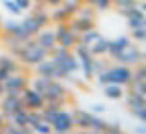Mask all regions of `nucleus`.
Returning a JSON list of instances; mask_svg holds the SVG:
<instances>
[{"label": "nucleus", "instance_id": "nucleus-18", "mask_svg": "<svg viewBox=\"0 0 146 134\" xmlns=\"http://www.w3.org/2000/svg\"><path fill=\"white\" fill-rule=\"evenodd\" d=\"M107 43H109V39H105L103 35L99 37V39H95V41L89 45L91 56H95V58H101V56H105V54H107Z\"/></svg>", "mask_w": 146, "mask_h": 134}, {"label": "nucleus", "instance_id": "nucleus-19", "mask_svg": "<svg viewBox=\"0 0 146 134\" xmlns=\"http://www.w3.org/2000/svg\"><path fill=\"white\" fill-rule=\"evenodd\" d=\"M117 13L125 19H130V17H140L144 15V6L138 2V4H125V6H117Z\"/></svg>", "mask_w": 146, "mask_h": 134}, {"label": "nucleus", "instance_id": "nucleus-16", "mask_svg": "<svg viewBox=\"0 0 146 134\" xmlns=\"http://www.w3.org/2000/svg\"><path fill=\"white\" fill-rule=\"evenodd\" d=\"M123 99H125V105H128V109L132 107H140V105H146V95L144 93H138V91H128V95L123 93Z\"/></svg>", "mask_w": 146, "mask_h": 134}, {"label": "nucleus", "instance_id": "nucleus-42", "mask_svg": "<svg viewBox=\"0 0 146 134\" xmlns=\"http://www.w3.org/2000/svg\"><path fill=\"white\" fill-rule=\"evenodd\" d=\"M45 4H50V6H58V4H62V0H45Z\"/></svg>", "mask_w": 146, "mask_h": 134}, {"label": "nucleus", "instance_id": "nucleus-30", "mask_svg": "<svg viewBox=\"0 0 146 134\" xmlns=\"http://www.w3.org/2000/svg\"><path fill=\"white\" fill-rule=\"evenodd\" d=\"M80 4H82V0H62V6H64L70 15H74L76 11H78Z\"/></svg>", "mask_w": 146, "mask_h": 134}, {"label": "nucleus", "instance_id": "nucleus-37", "mask_svg": "<svg viewBox=\"0 0 146 134\" xmlns=\"http://www.w3.org/2000/svg\"><path fill=\"white\" fill-rule=\"evenodd\" d=\"M105 132H113V134H119L121 132V124L119 122H113V124H107Z\"/></svg>", "mask_w": 146, "mask_h": 134}, {"label": "nucleus", "instance_id": "nucleus-43", "mask_svg": "<svg viewBox=\"0 0 146 134\" xmlns=\"http://www.w3.org/2000/svg\"><path fill=\"white\" fill-rule=\"evenodd\" d=\"M6 76H8V72H6V70H2V68H0V83H2V81L6 79Z\"/></svg>", "mask_w": 146, "mask_h": 134}, {"label": "nucleus", "instance_id": "nucleus-38", "mask_svg": "<svg viewBox=\"0 0 146 134\" xmlns=\"http://www.w3.org/2000/svg\"><path fill=\"white\" fill-rule=\"evenodd\" d=\"M138 2H142V0H111V4H115V6H125V4H138Z\"/></svg>", "mask_w": 146, "mask_h": 134}, {"label": "nucleus", "instance_id": "nucleus-28", "mask_svg": "<svg viewBox=\"0 0 146 134\" xmlns=\"http://www.w3.org/2000/svg\"><path fill=\"white\" fill-rule=\"evenodd\" d=\"M138 27H146L144 15H140V17H130V19H128V29H130V31H132V29H138Z\"/></svg>", "mask_w": 146, "mask_h": 134}, {"label": "nucleus", "instance_id": "nucleus-6", "mask_svg": "<svg viewBox=\"0 0 146 134\" xmlns=\"http://www.w3.org/2000/svg\"><path fill=\"white\" fill-rule=\"evenodd\" d=\"M113 60H117L119 64H128V66H136V64H140L142 60H144V54H142V50L138 45H134V43H130L125 50H121L117 56H115Z\"/></svg>", "mask_w": 146, "mask_h": 134}, {"label": "nucleus", "instance_id": "nucleus-7", "mask_svg": "<svg viewBox=\"0 0 146 134\" xmlns=\"http://www.w3.org/2000/svg\"><path fill=\"white\" fill-rule=\"evenodd\" d=\"M25 105H23V99H21V95H15V93H4L2 97H0V111L4 113V116H13L15 111L19 109H23Z\"/></svg>", "mask_w": 146, "mask_h": 134}, {"label": "nucleus", "instance_id": "nucleus-44", "mask_svg": "<svg viewBox=\"0 0 146 134\" xmlns=\"http://www.w3.org/2000/svg\"><path fill=\"white\" fill-rule=\"evenodd\" d=\"M4 93H6V89H4V85H2V83H0V97H2V95H4Z\"/></svg>", "mask_w": 146, "mask_h": 134}, {"label": "nucleus", "instance_id": "nucleus-10", "mask_svg": "<svg viewBox=\"0 0 146 134\" xmlns=\"http://www.w3.org/2000/svg\"><path fill=\"white\" fill-rule=\"evenodd\" d=\"M2 85L6 91H23L25 87H29V79L23 72H13L2 81Z\"/></svg>", "mask_w": 146, "mask_h": 134}, {"label": "nucleus", "instance_id": "nucleus-11", "mask_svg": "<svg viewBox=\"0 0 146 134\" xmlns=\"http://www.w3.org/2000/svg\"><path fill=\"white\" fill-rule=\"evenodd\" d=\"M35 41L39 43L41 47H45L47 52H52L54 47L58 45V39H56L54 29H47V27H41V29L35 33Z\"/></svg>", "mask_w": 146, "mask_h": 134}, {"label": "nucleus", "instance_id": "nucleus-41", "mask_svg": "<svg viewBox=\"0 0 146 134\" xmlns=\"http://www.w3.org/2000/svg\"><path fill=\"white\" fill-rule=\"evenodd\" d=\"M4 124H6V116L0 111V132H2V126H4Z\"/></svg>", "mask_w": 146, "mask_h": 134}, {"label": "nucleus", "instance_id": "nucleus-23", "mask_svg": "<svg viewBox=\"0 0 146 134\" xmlns=\"http://www.w3.org/2000/svg\"><path fill=\"white\" fill-rule=\"evenodd\" d=\"M70 17H72V15L68 13L62 4H58V6H56V13H54V15H50V19H52V21H56V23H60V21H68Z\"/></svg>", "mask_w": 146, "mask_h": 134}, {"label": "nucleus", "instance_id": "nucleus-13", "mask_svg": "<svg viewBox=\"0 0 146 134\" xmlns=\"http://www.w3.org/2000/svg\"><path fill=\"white\" fill-rule=\"evenodd\" d=\"M37 68V74L39 76H45V79H56V62L47 56L45 60H41L39 64H35Z\"/></svg>", "mask_w": 146, "mask_h": 134}, {"label": "nucleus", "instance_id": "nucleus-29", "mask_svg": "<svg viewBox=\"0 0 146 134\" xmlns=\"http://www.w3.org/2000/svg\"><path fill=\"white\" fill-rule=\"evenodd\" d=\"M19 27H21V23H17V21H6L2 23V31L6 35H17L19 33Z\"/></svg>", "mask_w": 146, "mask_h": 134}, {"label": "nucleus", "instance_id": "nucleus-34", "mask_svg": "<svg viewBox=\"0 0 146 134\" xmlns=\"http://www.w3.org/2000/svg\"><path fill=\"white\" fill-rule=\"evenodd\" d=\"M31 132H39V134H47V132H52V126L47 124L45 120H41L39 124H35V126L31 128Z\"/></svg>", "mask_w": 146, "mask_h": 134}, {"label": "nucleus", "instance_id": "nucleus-35", "mask_svg": "<svg viewBox=\"0 0 146 134\" xmlns=\"http://www.w3.org/2000/svg\"><path fill=\"white\" fill-rule=\"evenodd\" d=\"M132 39H136V41H146V27L132 29Z\"/></svg>", "mask_w": 146, "mask_h": 134}, {"label": "nucleus", "instance_id": "nucleus-24", "mask_svg": "<svg viewBox=\"0 0 146 134\" xmlns=\"http://www.w3.org/2000/svg\"><path fill=\"white\" fill-rule=\"evenodd\" d=\"M76 13H78L76 17H82V19H91V21H95V6H93V4H86V2H84V6L80 4Z\"/></svg>", "mask_w": 146, "mask_h": 134}, {"label": "nucleus", "instance_id": "nucleus-22", "mask_svg": "<svg viewBox=\"0 0 146 134\" xmlns=\"http://www.w3.org/2000/svg\"><path fill=\"white\" fill-rule=\"evenodd\" d=\"M50 81H52V79H45V76H39V74H37L35 79L31 81V89L39 91V93L43 95V91L47 89V85H50Z\"/></svg>", "mask_w": 146, "mask_h": 134}, {"label": "nucleus", "instance_id": "nucleus-25", "mask_svg": "<svg viewBox=\"0 0 146 134\" xmlns=\"http://www.w3.org/2000/svg\"><path fill=\"white\" fill-rule=\"evenodd\" d=\"M105 128H107V122L101 120V118H97L95 113H93V120H91L89 130H91V132H105Z\"/></svg>", "mask_w": 146, "mask_h": 134}, {"label": "nucleus", "instance_id": "nucleus-36", "mask_svg": "<svg viewBox=\"0 0 146 134\" xmlns=\"http://www.w3.org/2000/svg\"><path fill=\"white\" fill-rule=\"evenodd\" d=\"M93 6H95L99 13H103V11H107V8L111 6V0H95V2H93Z\"/></svg>", "mask_w": 146, "mask_h": 134}, {"label": "nucleus", "instance_id": "nucleus-39", "mask_svg": "<svg viewBox=\"0 0 146 134\" xmlns=\"http://www.w3.org/2000/svg\"><path fill=\"white\" fill-rule=\"evenodd\" d=\"M15 2L21 6V11H29V8L33 6V0H15Z\"/></svg>", "mask_w": 146, "mask_h": 134}, {"label": "nucleus", "instance_id": "nucleus-40", "mask_svg": "<svg viewBox=\"0 0 146 134\" xmlns=\"http://www.w3.org/2000/svg\"><path fill=\"white\" fill-rule=\"evenodd\" d=\"M91 109H93V113H103V111H105V105H103V103H95Z\"/></svg>", "mask_w": 146, "mask_h": 134}, {"label": "nucleus", "instance_id": "nucleus-27", "mask_svg": "<svg viewBox=\"0 0 146 134\" xmlns=\"http://www.w3.org/2000/svg\"><path fill=\"white\" fill-rule=\"evenodd\" d=\"M2 6H4V8H6V11L11 13L13 17H19V15L23 13V11H21V6H19L15 0H2Z\"/></svg>", "mask_w": 146, "mask_h": 134}, {"label": "nucleus", "instance_id": "nucleus-32", "mask_svg": "<svg viewBox=\"0 0 146 134\" xmlns=\"http://www.w3.org/2000/svg\"><path fill=\"white\" fill-rule=\"evenodd\" d=\"M107 68H109V62H107V60L95 58V62H93V72H95V74H99V72H103V70H107Z\"/></svg>", "mask_w": 146, "mask_h": 134}, {"label": "nucleus", "instance_id": "nucleus-45", "mask_svg": "<svg viewBox=\"0 0 146 134\" xmlns=\"http://www.w3.org/2000/svg\"><path fill=\"white\" fill-rule=\"evenodd\" d=\"M37 2H39V4H43V2H45V0H37Z\"/></svg>", "mask_w": 146, "mask_h": 134}, {"label": "nucleus", "instance_id": "nucleus-3", "mask_svg": "<svg viewBox=\"0 0 146 134\" xmlns=\"http://www.w3.org/2000/svg\"><path fill=\"white\" fill-rule=\"evenodd\" d=\"M72 52H74L76 60H78V64H80V70H82V74H84V79H86V81H91L93 76H95V72H93L95 56H91L89 45H84V43H76V45L72 47Z\"/></svg>", "mask_w": 146, "mask_h": 134}, {"label": "nucleus", "instance_id": "nucleus-20", "mask_svg": "<svg viewBox=\"0 0 146 134\" xmlns=\"http://www.w3.org/2000/svg\"><path fill=\"white\" fill-rule=\"evenodd\" d=\"M0 68L6 70L8 74H13V72L21 70V66H19V62L15 60V56H0Z\"/></svg>", "mask_w": 146, "mask_h": 134}, {"label": "nucleus", "instance_id": "nucleus-4", "mask_svg": "<svg viewBox=\"0 0 146 134\" xmlns=\"http://www.w3.org/2000/svg\"><path fill=\"white\" fill-rule=\"evenodd\" d=\"M66 97H68V89L62 85V81L52 79V81H50V85H47V89L43 91V99H45V103L64 105Z\"/></svg>", "mask_w": 146, "mask_h": 134}, {"label": "nucleus", "instance_id": "nucleus-5", "mask_svg": "<svg viewBox=\"0 0 146 134\" xmlns=\"http://www.w3.org/2000/svg\"><path fill=\"white\" fill-rule=\"evenodd\" d=\"M54 33H56L58 43L64 45V47H70V50H72V47L78 43V33H74L66 21H60V23H58L56 29H54Z\"/></svg>", "mask_w": 146, "mask_h": 134}, {"label": "nucleus", "instance_id": "nucleus-31", "mask_svg": "<svg viewBox=\"0 0 146 134\" xmlns=\"http://www.w3.org/2000/svg\"><path fill=\"white\" fill-rule=\"evenodd\" d=\"M138 68L132 70V81H146V68H144V64H136Z\"/></svg>", "mask_w": 146, "mask_h": 134}, {"label": "nucleus", "instance_id": "nucleus-14", "mask_svg": "<svg viewBox=\"0 0 146 134\" xmlns=\"http://www.w3.org/2000/svg\"><path fill=\"white\" fill-rule=\"evenodd\" d=\"M72 120H74V126H78L80 130H89V126H91V120H93V111L74 109V113H72Z\"/></svg>", "mask_w": 146, "mask_h": 134}, {"label": "nucleus", "instance_id": "nucleus-1", "mask_svg": "<svg viewBox=\"0 0 146 134\" xmlns=\"http://www.w3.org/2000/svg\"><path fill=\"white\" fill-rule=\"evenodd\" d=\"M95 79L99 85H109V83H117V85H123V87H128L130 81H132V66L128 64H115L111 66L109 64V68L99 72V74H95Z\"/></svg>", "mask_w": 146, "mask_h": 134}, {"label": "nucleus", "instance_id": "nucleus-33", "mask_svg": "<svg viewBox=\"0 0 146 134\" xmlns=\"http://www.w3.org/2000/svg\"><path fill=\"white\" fill-rule=\"evenodd\" d=\"M130 113H132L134 118H138L142 124L146 122V105H140V107H132V109H130Z\"/></svg>", "mask_w": 146, "mask_h": 134}, {"label": "nucleus", "instance_id": "nucleus-21", "mask_svg": "<svg viewBox=\"0 0 146 134\" xmlns=\"http://www.w3.org/2000/svg\"><path fill=\"white\" fill-rule=\"evenodd\" d=\"M101 37V33L95 29H86V31H82V33H78V43H84V45H91L95 39H99Z\"/></svg>", "mask_w": 146, "mask_h": 134}, {"label": "nucleus", "instance_id": "nucleus-17", "mask_svg": "<svg viewBox=\"0 0 146 134\" xmlns=\"http://www.w3.org/2000/svg\"><path fill=\"white\" fill-rule=\"evenodd\" d=\"M68 25H70V29H72L74 33H82V31H86V29H93V27H95V21H91V19H82V17H74Z\"/></svg>", "mask_w": 146, "mask_h": 134}, {"label": "nucleus", "instance_id": "nucleus-2", "mask_svg": "<svg viewBox=\"0 0 146 134\" xmlns=\"http://www.w3.org/2000/svg\"><path fill=\"white\" fill-rule=\"evenodd\" d=\"M47 56H50V52L37 43L35 37H31V39L25 41L21 54H19V60H21L25 66H35V64H39L41 60H45Z\"/></svg>", "mask_w": 146, "mask_h": 134}, {"label": "nucleus", "instance_id": "nucleus-15", "mask_svg": "<svg viewBox=\"0 0 146 134\" xmlns=\"http://www.w3.org/2000/svg\"><path fill=\"white\" fill-rule=\"evenodd\" d=\"M123 85H117V83H109V85H103V95L107 99H113V101H117V99H123Z\"/></svg>", "mask_w": 146, "mask_h": 134}, {"label": "nucleus", "instance_id": "nucleus-8", "mask_svg": "<svg viewBox=\"0 0 146 134\" xmlns=\"http://www.w3.org/2000/svg\"><path fill=\"white\" fill-rule=\"evenodd\" d=\"M21 99H23V105L27 109H41L45 105L43 95L39 91H35V89H29V87H25L21 91Z\"/></svg>", "mask_w": 146, "mask_h": 134}, {"label": "nucleus", "instance_id": "nucleus-12", "mask_svg": "<svg viewBox=\"0 0 146 134\" xmlns=\"http://www.w3.org/2000/svg\"><path fill=\"white\" fill-rule=\"evenodd\" d=\"M132 43V37L128 35H121V37H115V39H109V43H107V54L111 56V58H115L121 50H125Z\"/></svg>", "mask_w": 146, "mask_h": 134}, {"label": "nucleus", "instance_id": "nucleus-26", "mask_svg": "<svg viewBox=\"0 0 146 134\" xmlns=\"http://www.w3.org/2000/svg\"><path fill=\"white\" fill-rule=\"evenodd\" d=\"M33 19L37 21V25H39V27H47V25H50V21H52V19H50V15H47L45 11H41V8L33 13Z\"/></svg>", "mask_w": 146, "mask_h": 134}, {"label": "nucleus", "instance_id": "nucleus-9", "mask_svg": "<svg viewBox=\"0 0 146 134\" xmlns=\"http://www.w3.org/2000/svg\"><path fill=\"white\" fill-rule=\"evenodd\" d=\"M52 126V132H70L74 128V120H72V113L66 111V109H60L58 116L54 118V122L50 124Z\"/></svg>", "mask_w": 146, "mask_h": 134}]
</instances>
